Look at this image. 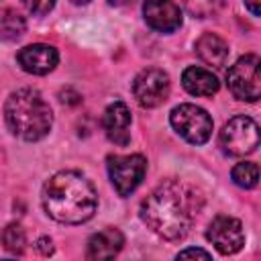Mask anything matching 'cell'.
<instances>
[{
  "instance_id": "obj_1",
  "label": "cell",
  "mask_w": 261,
  "mask_h": 261,
  "mask_svg": "<svg viewBox=\"0 0 261 261\" xmlns=\"http://www.w3.org/2000/svg\"><path fill=\"white\" fill-rule=\"evenodd\" d=\"M204 206L202 194L179 179H165L141 204V220L161 239L179 241L194 226Z\"/></svg>"
},
{
  "instance_id": "obj_2",
  "label": "cell",
  "mask_w": 261,
  "mask_h": 261,
  "mask_svg": "<svg viewBox=\"0 0 261 261\" xmlns=\"http://www.w3.org/2000/svg\"><path fill=\"white\" fill-rule=\"evenodd\" d=\"M45 212L63 224H82L90 220L98 206V194L90 179L80 171L65 169L51 175L43 186Z\"/></svg>"
},
{
  "instance_id": "obj_3",
  "label": "cell",
  "mask_w": 261,
  "mask_h": 261,
  "mask_svg": "<svg viewBox=\"0 0 261 261\" xmlns=\"http://www.w3.org/2000/svg\"><path fill=\"white\" fill-rule=\"evenodd\" d=\"M4 118L10 133L22 141L43 139L53 124L49 102L33 88H20L8 96L4 104Z\"/></svg>"
},
{
  "instance_id": "obj_4",
  "label": "cell",
  "mask_w": 261,
  "mask_h": 261,
  "mask_svg": "<svg viewBox=\"0 0 261 261\" xmlns=\"http://www.w3.org/2000/svg\"><path fill=\"white\" fill-rule=\"evenodd\" d=\"M220 149L230 157L251 155L259 147V126L251 116H232L218 135Z\"/></svg>"
},
{
  "instance_id": "obj_5",
  "label": "cell",
  "mask_w": 261,
  "mask_h": 261,
  "mask_svg": "<svg viewBox=\"0 0 261 261\" xmlns=\"http://www.w3.org/2000/svg\"><path fill=\"white\" fill-rule=\"evenodd\" d=\"M169 122L173 130L192 145H204L212 135L210 114L196 104H179L171 110Z\"/></svg>"
},
{
  "instance_id": "obj_6",
  "label": "cell",
  "mask_w": 261,
  "mask_h": 261,
  "mask_svg": "<svg viewBox=\"0 0 261 261\" xmlns=\"http://www.w3.org/2000/svg\"><path fill=\"white\" fill-rule=\"evenodd\" d=\"M259 55L249 53L237 59L226 73L228 90L234 98L243 102H257L261 96V73H259Z\"/></svg>"
},
{
  "instance_id": "obj_7",
  "label": "cell",
  "mask_w": 261,
  "mask_h": 261,
  "mask_svg": "<svg viewBox=\"0 0 261 261\" xmlns=\"http://www.w3.org/2000/svg\"><path fill=\"white\" fill-rule=\"evenodd\" d=\"M106 167H108V175H110L114 190L118 192V196L126 198L143 181L145 171H147V159L141 153L110 155L106 159Z\"/></svg>"
},
{
  "instance_id": "obj_8",
  "label": "cell",
  "mask_w": 261,
  "mask_h": 261,
  "mask_svg": "<svg viewBox=\"0 0 261 261\" xmlns=\"http://www.w3.org/2000/svg\"><path fill=\"white\" fill-rule=\"evenodd\" d=\"M169 86H171L169 75L163 69L147 67L139 71L137 77L133 80V94L143 108H155L167 100Z\"/></svg>"
},
{
  "instance_id": "obj_9",
  "label": "cell",
  "mask_w": 261,
  "mask_h": 261,
  "mask_svg": "<svg viewBox=\"0 0 261 261\" xmlns=\"http://www.w3.org/2000/svg\"><path fill=\"white\" fill-rule=\"evenodd\" d=\"M206 239L214 245V249L220 255H232V253L241 251L243 245H245L243 224H241V220H237L232 216L218 214L208 224Z\"/></svg>"
},
{
  "instance_id": "obj_10",
  "label": "cell",
  "mask_w": 261,
  "mask_h": 261,
  "mask_svg": "<svg viewBox=\"0 0 261 261\" xmlns=\"http://www.w3.org/2000/svg\"><path fill=\"white\" fill-rule=\"evenodd\" d=\"M145 22L159 33H173L181 27V10L171 0H145Z\"/></svg>"
},
{
  "instance_id": "obj_11",
  "label": "cell",
  "mask_w": 261,
  "mask_h": 261,
  "mask_svg": "<svg viewBox=\"0 0 261 261\" xmlns=\"http://www.w3.org/2000/svg\"><path fill=\"white\" fill-rule=\"evenodd\" d=\"M18 65L33 75H45L49 71L55 69V65L59 63V53L55 47L45 45V43H33L27 45L18 51L16 55Z\"/></svg>"
},
{
  "instance_id": "obj_12",
  "label": "cell",
  "mask_w": 261,
  "mask_h": 261,
  "mask_svg": "<svg viewBox=\"0 0 261 261\" xmlns=\"http://www.w3.org/2000/svg\"><path fill=\"white\" fill-rule=\"evenodd\" d=\"M102 128L110 143L124 147L130 141V110L122 100H114L106 106L102 116Z\"/></svg>"
},
{
  "instance_id": "obj_13",
  "label": "cell",
  "mask_w": 261,
  "mask_h": 261,
  "mask_svg": "<svg viewBox=\"0 0 261 261\" xmlns=\"http://www.w3.org/2000/svg\"><path fill=\"white\" fill-rule=\"evenodd\" d=\"M124 247V234L114 228L108 226L100 232H94L88 239V247H86V257L100 261V259H112L116 257Z\"/></svg>"
},
{
  "instance_id": "obj_14",
  "label": "cell",
  "mask_w": 261,
  "mask_h": 261,
  "mask_svg": "<svg viewBox=\"0 0 261 261\" xmlns=\"http://www.w3.org/2000/svg\"><path fill=\"white\" fill-rule=\"evenodd\" d=\"M181 86L192 96H212L220 88L218 77L210 69H204V67H198V65H192V67L184 69Z\"/></svg>"
},
{
  "instance_id": "obj_15",
  "label": "cell",
  "mask_w": 261,
  "mask_h": 261,
  "mask_svg": "<svg viewBox=\"0 0 261 261\" xmlns=\"http://www.w3.org/2000/svg\"><path fill=\"white\" fill-rule=\"evenodd\" d=\"M196 55L212 67H224L228 59V45L214 33H204L196 41Z\"/></svg>"
},
{
  "instance_id": "obj_16",
  "label": "cell",
  "mask_w": 261,
  "mask_h": 261,
  "mask_svg": "<svg viewBox=\"0 0 261 261\" xmlns=\"http://www.w3.org/2000/svg\"><path fill=\"white\" fill-rule=\"evenodd\" d=\"M24 31H27V20L18 10H14V8L0 10V39L16 41L24 35Z\"/></svg>"
},
{
  "instance_id": "obj_17",
  "label": "cell",
  "mask_w": 261,
  "mask_h": 261,
  "mask_svg": "<svg viewBox=\"0 0 261 261\" xmlns=\"http://www.w3.org/2000/svg\"><path fill=\"white\" fill-rule=\"evenodd\" d=\"M230 177L232 181L239 186V188H245V190H251L257 186L259 181V167L257 163H251V161H243V163H237L230 171Z\"/></svg>"
},
{
  "instance_id": "obj_18",
  "label": "cell",
  "mask_w": 261,
  "mask_h": 261,
  "mask_svg": "<svg viewBox=\"0 0 261 261\" xmlns=\"http://www.w3.org/2000/svg\"><path fill=\"white\" fill-rule=\"evenodd\" d=\"M179 2H181L184 8H186L192 16H196V18L214 16V14H218V12L224 8V4H226V0H179Z\"/></svg>"
},
{
  "instance_id": "obj_19",
  "label": "cell",
  "mask_w": 261,
  "mask_h": 261,
  "mask_svg": "<svg viewBox=\"0 0 261 261\" xmlns=\"http://www.w3.org/2000/svg\"><path fill=\"white\" fill-rule=\"evenodd\" d=\"M2 243L6 247V251H10L12 255H20L24 251V245H27V234H24V228L16 222L8 224L2 232Z\"/></svg>"
},
{
  "instance_id": "obj_20",
  "label": "cell",
  "mask_w": 261,
  "mask_h": 261,
  "mask_svg": "<svg viewBox=\"0 0 261 261\" xmlns=\"http://www.w3.org/2000/svg\"><path fill=\"white\" fill-rule=\"evenodd\" d=\"M22 4H24V8L29 12H33L37 16H43V14H47V12L53 10L55 0H22Z\"/></svg>"
},
{
  "instance_id": "obj_21",
  "label": "cell",
  "mask_w": 261,
  "mask_h": 261,
  "mask_svg": "<svg viewBox=\"0 0 261 261\" xmlns=\"http://www.w3.org/2000/svg\"><path fill=\"white\" fill-rule=\"evenodd\" d=\"M177 259H190V257H200V259H210V253L208 251H204V249H184V251H179L177 255H175Z\"/></svg>"
},
{
  "instance_id": "obj_22",
  "label": "cell",
  "mask_w": 261,
  "mask_h": 261,
  "mask_svg": "<svg viewBox=\"0 0 261 261\" xmlns=\"http://www.w3.org/2000/svg\"><path fill=\"white\" fill-rule=\"evenodd\" d=\"M59 96H61V102H65V104H71V106H75V104H80V102H82V96H80L77 92H73L71 88H67V90H61V92H59Z\"/></svg>"
},
{
  "instance_id": "obj_23",
  "label": "cell",
  "mask_w": 261,
  "mask_h": 261,
  "mask_svg": "<svg viewBox=\"0 0 261 261\" xmlns=\"http://www.w3.org/2000/svg\"><path fill=\"white\" fill-rule=\"evenodd\" d=\"M35 247H37V251H39L41 255H45V257H49V255L53 253V241H51L49 237H41V239L35 243Z\"/></svg>"
},
{
  "instance_id": "obj_24",
  "label": "cell",
  "mask_w": 261,
  "mask_h": 261,
  "mask_svg": "<svg viewBox=\"0 0 261 261\" xmlns=\"http://www.w3.org/2000/svg\"><path fill=\"white\" fill-rule=\"evenodd\" d=\"M247 10L253 14V16H259L261 14V0H243Z\"/></svg>"
},
{
  "instance_id": "obj_25",
  "label": "cell",
  "mask_w": 261,
  "mask_h": 261,
  "mask_svg": "<svg viewBox=\"0 0 261 261\" xmlns=\"http://www.w3.org/2000/svg\"><path fill=\"white\" fill-rule=\"evenodd\" d=\"M112 6H126V4H133L135 0H108Z\"/></svg>"
},
{
  "instance_id": "obj_26",
  "label": "cell",
  "mask_w": 261,
  "mask_h": 261,
  "mask_svg": "<svg viewBox=\"0 0 261 261\" xmlns=\"http://www.w3.org/2000/svg\"><path fill=\"white\" fill-rule=\"evenodd\" d=\"M73 4H77V6H82V4H88V2H92V0H71Z\"/></svg>"
}]
</instances>
